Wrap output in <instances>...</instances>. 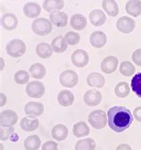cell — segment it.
<instances>
[{
  "label": "cell",
  "instance_id": "obj_1",
  "mask_svg": "<svg viewBox=\"0 0 141 150\" xmlns=\"http://www.w3.org/2000/svg\"><path fill=\"white\" fill-rule=\"evenodd\" d=\"M107 117L110 129L117 133L123 132L129 129L134 119L130 110L124 106L111 107L107 112Z\"/></svg>",
  "mask_w": 141,
  "mask_h": 150
},
{
  "label": "cell",
  "instance_id": "obj_2",
  "mask_svg": "<svg viewBox=\"0 0 141 150\" xmlns=\"http://www.w3.org/2000/svg\"><path fill=\"white\" fill-rule=\"evenodd\" d=\"M87 120H89V122L90 123V125L96 129H104L107 125V122H108V117L106 114L104 112V111L101 109L92 111L89 115Z\"/></svg>",
  "mask_w": 141,
  "mask_h": 150
},
{
  "label": "cell",
  "instance_id": "obj_3",
  "mask_svg": "<svg viewBox=\"0 0 141 150\" xmlns=\"http://www.w3.org/2000/svg\"><path fill=\"white\" fill-rule=\"evenodd\" d=\"M6 53L9 56L13 58H18L23 56L26 52V44L19 39H14L9 41L6 47Z\"/></svg>",
  "mask_w": 141,
  "mask_h": 150
},
{
  "label": "cell",
  "instance_id": "obj_4",
  "mask_svg": "<svg viewBox=\"0 0 141 150\" xmlns=\"http://www.w3.org/2000/svg\"><path fill=\"white\" fill-rule=\"evenodd\" d=\"M52 23L46 18H36L31 23L32 31L39 36H47L52 31Z\"/></svg>",
  "mask_w": 141,
  "mask_h": 150
},
{
  "label": "cell",
  "instance_id": "obj_5",
  "mask_svg": "<svg viewBox=\"0 0 141 150\" xmlns=\"http://www.w3.org/2000/svg\"><path fill=\"white\" fill-rule=\"evenodd\" d=\"M59 82L64 88H74L79 82V76L73 70H65L60 74Z\"/></svg>",
  "mask_w": 141,
  "mask_h": 150
},
{
  "label": "cell",
  "instance_id": "obj_6",
  "mask_svg": "<svg viewBox=\"0 0 141 150\" xmlns=\"http://www.w3.org/2000/svg\"><path fill=\"white\" fill-rule=\"evenodd\" d=\"M46 88L42 82L39 81H33L27 84L25 92L28 97L31 98H40L45 94Z\"/></svg>",
  "mask_w": 141,
  "mask_h": 150
},
{
  "label": "cell",
  "instance_id": "obj_7",
  "mask_svg": "<svg viewBox=\"0 0 141 150\" xmlns=\"http://www.w3.org/2000/svg\"><path fill=\"white\" fill-rule=\"evenodd\" d=\"M135 27H136V22L129 16H122L119 18L116 22L117 30L120 32L124 34H129L132 32Z\"/></svg>",
  "mask_w": 141,
  "mask_h": 150
},
{
  "label": "cell",
  "instance_id": "obj_8",
  "mask_svg": "<svg viewBox=\"0 0 141 150\" xmlns=\"http://www.w3.org/2000/svg\"><path fill=\"white\" fill-rule=\"evenodd\" d=\"M18 122V115L13 110H5L0 112V125L1 127H13Z\"/></svg>",
  "mask_w": 141,
  "mask_h": 150
},
{
  "label": "cell",
  "instance_id": "obj_9",
  "mask_svg": "<svg viewBox=\"0 0 141 150\" xmlns=\"http://www.w3.org/2000/svg\"><path fill=\"white\" fill-rule=\"evenodd\" d=\"M72 62L77 68L85 67L90 62L89 54L83 49H77L72 54Z\"/></svg>",
  "mask_w": 141,
  "mask_h": 150
},
{
  "label": "cell",
  "instance_id": "obj_10",
  "mask_svg": "<svg viewBox=\"0 0 141 150\" xmlns=\"http://www.w3.org/2000/svg\"><path fill=\"white\" fill-rule=\"evenodd\" d=\"M83 100L87 106H97L102 101V94L97 89H90L84 94Z\"/></svg>",
  "mask_w": 141,
  "mask_h": 150
},
{
  "label": "cell",
  "instance_id": "obj_11",
  "mask_svg": "<svg viewBox=\"0 0 141 150\" xmlns=\"http://www.w3.org/2000/svg\"><path fill=\"white\" fill-rule=\"evenodd\" d=\"M118 64L119 61L117 57L114 55L106 56L101 63V71L106 74H111L117 70Z\"/></svg>",
  "mask_w": 141,
  "mask_h": 150
},
{
  "label": "cell",
  "instance_id": "obj_12",
  "mask_svg": "<svg viewBox=\"0 0 141 150\" xmlns=\"http://www.w3.org/2000/svg\"><path fill=\"white\" fill-rule=\"evenodd\" d=\"M49 20L56 27H65L68 23V16L64 12L55 11L50 13Z\"/></svg>",
  "mask_w": 141,
  "mask_h": 150
},
{
  "label": "cell",
  "instance_id": "obj_13",
  "mask_svg": "<svg viewBox=\"0 0 141 150\" xmlns=\"http://www.w3.org/2000/svg\"><path fill=\"white\" fill-rule=\"evenodd\" d=\"M1 26L6 30H13L18 26V18L11 13H5L1 17Z\"/></svg>",
  "mask_w": 141,
  "mask_h": 150
},
{
  "label": "cell",
  "instance_id": "obj_14",
  "mask_svg": "<svg viewBox=\"0 0 141 150\" xmlns=\"http://www.w3.org/2000/svg\"><path fill=\"white\" fill-rule=\"evenodd\" d=\"M90 42L95 48H101L107 42V37L103 31H94L90 38Z\"/></svg>",
  "mask_w": 141,
  "mask_h": 150
},
{
  "label": "cell",
  "instance_id": "obj_15",
  "mask_svg": "<svg viewBox=\"0 0 141 150\" xmlns=\"http://www.w3.org/2000/svg\"><path fill=\"white\" fill-rule=\"evenodd\" d=\"M24 112L27 115L40 116L44 112V105L39 102H28L24 106Z\"/></svg>",
  "mask_w": 141,
  "mask_h": 150
},
{
  "label": "cell",
  "instance_id": "obj_16",
  "mask_svg": "<svg viewBox=\"0 0 141 150\" xmlns=\"http://www.w3.org/2000/svg\"><path fill=\"white\" fill-rule=\"evenodd\" d=\"M87 83L90 87L101 88L105 84V79L101 73L98 72H91L87 75Z\"/></svg>",
  "mask_w": 141,
  "mask_h": 150
},
{
  "label": "cell",
  "instance_id": "obj_17",
  "mask_svg": "<svg viewBox=\"0 0 141 150\" xmlns=\"http://www.w3.org/2000/svg\"><path fill=\"white\" fill-rule=\"evenodd\" d=\"M89 18L90 23L95 27H100L106 22V16H105L104 13L102 10L99 9L91 11L89 15Z\"/></svg>",
  "mask_w": 141,
  "mask_h": 150
},
{
  "label": "cell",
  "instance_id": "obj_18",
  "mask_svg": "<svg viewBox=\"0 0 141 150\" xmlns=\"http://www.w3.org/2000/svg\"><path fill=\"white\" fill-rule=\"evenodd\" d=\"M20 126L23 130L26 132H31L36 130L39 126V121L38 118L33 117H23L20 122Z\"/></svg>",
  "mask_w": 141,
  "mask_h": 150
},
{
  "label": "cell",
  "instance_id": "obj_19",
  "mask_svg": "<svg viewBox=\"0 0 141 150\" xmlns=\"http://www.w3.org/2000/svg\"><path fill=\"white\" fill-rule=\"evenodd\" d=\"M57 101H58L59 105L62 106H64V107L70 106L74 102V95L73 94L72 91H70L68 89L61 90L58 93Z\"/></svg>",
  "mask_w": 141,
  "mask_h": 150
},
{
  "label": "cell",
  "instance_id": "obj_20",
  "mask_svg": "<svg viewBox=\"0 0 141 150\" xmlns=\"http://www.w3.org/2000/svg\"><path fill=\"white\" fill-rule=\"evenodd\" d=\"M68 129L63 124H56L51 130L52 138L56 141H63L68 137Z\"/></svg>",
  "mask_w": 141,
  "mask_h": 150
},
{
  "label": "cell",
  "instance_id": "obj_21",
  "mask_svg": "<svg viewBox=\"0 0 141 150\" xmlns=\"http://www.w3.org/2000/svg\"><path fill=\"white\" fill-rule=\"evenodd\" d=\"M41 13V7L35 2H28L23 6V13L28 18H37Z\"/></svg>",
  "mask_w": 141,
  "mask_h": 150
},
{
  "label": "cell",
  "instance_id": "obj_22",
  "mask_svg": "<svg viewBox=\"0 0 141 150\" xmlns=\"http://www.w3.org/2000/svg\"><path fill=\"white\" fill-rule=\"evenodd\" d=\"M70 25L75 30H82L87 26V19L80 13H76L70 19Z\"/></svg>",
  "mask_w": 141,
  "mask_h": 150
},
{
  "label": "cell",
  "instance_id": "obj_23",
  "mask_svg": "<svg viewBox=\"0 0 141 150\" xmlns=\"http://www.w3.org/2000/svg\"><path fill=\"white\" fill-rule=\"evenodd\" d=\"M53 47L51 45H49L48 43H39L37 45L36 47V54L39 57L42 58V59H47L49 57H51L53 54Z\"/></svg>",
  "mask_w": 141,
  "mask_h": 150
},
{
  "label": "cell",
  "instance_id": "obj_24",
  "mask_svg": "<svg viewBox=\"0 0 141 150\" xmlns=\"http://www.w3.org/2000/svg\"><path fill=\"white\" fill-rule=\"evenodd\" d=\"M29 72L32 78L36 79V80H41L45 77L47 71H46L45 66L42 64L35 63L32 65H30V67L29 69Z\"/></svg>",
  "mask_w": 141,
  "mask_h": 150
},
{
  "label": "cell",
  "instance_id": "obj_25",
  "mask_svg": "<svg viewBox=\"0 0 141 150\" xmlns=\"http://www.w3.org/2000/svg\"><path fill=\"white\" fill-rule=\"evenodd\" d=\"M102 7L109 16L115 17L119 14V6L115 0H103Z\"/></svg>",
  "mask_w": 141,
  "mask_h": 150
},
{
  "label": "cell",
  "instance_id": "obj_26",
  "mask_svg": "<svg viewBox=\"0 0 141 150\" xmlns=\"http://www.w3.org/2000/svg\"><path fill=\"white\" fill-rule=\"evenodd\" d=\"M125 10L128 14L137 17L141 14V1L140 0H129L126 3Z\"/></svg>",
  "mask_w": 141,
  "mask_h": 150
},
{
  "label": "cell",
  "instance_id": "obj_27",
  "mask_svg": "<svg viewBox=\"0 0 141 150\" xmlns=\"http://www.w3.org/2000/svg\"><path fill=\"white\" fill-rule=\"evenodd\" d=\"M73 132L76 138H83V137H86L90 134V129L89 125H87L86 122H78L73 125Z\"/></svg>",
  "mask_w": 141,
  "mask_h": 150
},
{
  "label": "cell",
  "instance_id": "obj_28",
  "mask_svg": "<svg viewBox=\"0 0 141 150\" xmlns=\"http://www.w3.org/2000/svg\"><path fill=\"white\" fill-rule=\"evenodd\" d=\"M64 6L63 0H44L43 2V8L49 13L60 11Z\"/></svg>",
  "mask_w": 141,
  "mask_h": 150
},
{
  "label": "cell",
  "instance_id": "obj_29",
  "mask_svg": "<svg viewBox=\"0 0 141 150\" xmlns=\"http://www.w3.org/2000/svg\"><path fill=\"white\" fill-rule=\"evenodd\" d=\"M67 45L68 44L64 39V37H63V36L56 37L51 42V46L53 47V50H54L56 53H58V54H62V53L65 52L67 49Z\"/></svg>",
  "mask_w": 141,
  "mask_h": 150
},
{
  "label": "cell",
  "instance_id": "obj_30",
  "mask_svg": "<svg viewBox=\"0 0 141 150\" xmlns=\"http://www.w3.org/2000/svg\"><path fill=\"white\" fill-rule=\"evenodd\" d=\"M23 145L26 150H39L41 146V139L38 135H30L26 138Z\"/></svg>",
  "mask_w": 141,
  "mask_h": 150
},
{
  "label": "cell",
  "instance_id": "obj_31",
  "mask_svg": "<svg viewBox=\"0 0 141 150\" xmlns=\"http://www.w3.org/2000/svg\"><path fill=\"white\" fill-rule=\"evenodd\" d=\"M75 150H95L96 142L91 138L79 139L74 147Z\"/></svg>",
  "mask_w": 141,
  "mask_h": 150
},
{
  "label": "cell",
  "instance_id": "obj_32",
  "mask_svg": "<svg viewBox=\"0 0 141 150\" xmlns=\"http://www.w3.org/2000/svg\"><path fill=\"white\" fill-rule=\"evenodd\" d=\"M130 87L126 81H121L119 82L114 88L115 95L120 98H124L130 95Z\"/></svg>",
  "mask_w": 141,
  "mask_h": 150
},
{
  "label": "cell",
  "instance_id": "obj_33",
  "mask_svg": "<svg viewBox=\"0 0 141 150\" xmlns=\"http://www.w3.org/2000/svg\"><path fill=\"white\" fill-rule=\"evenodd\" d=\"M119 71L121 75L125 77H130L135 73L136 68L133 65V64L130 61H124L120 64Z\"/></svg>",
  "mask_w": 141,
  "mask_h": 150
},
{
  "label": "cell",
  "instance_id": "obj_34",
  "mask_svg": "<svg viewBox=\"0 0 141 150\" xmlns=\"http://www.w3.org/2000/svg\"><path fill=\"white\" fill-rule=\"evenodd\" d=\"M30 76V72H28L24 70H20L15 72L13 79H14L15 83L19 84V85H24L26 83H29Z\"/></svg>",
  "mask_w": 141,
  "mask_h": 150
},
{
  "label": "cell",
  "instance_id": "obj_35",
  "mask_svg": "<svg viewBox=\"0 0 141 150\" xmlns=\"http://www.w3.org/2000/svg\"><path fill=\"white\" fill-rule=\"evenodd\" d=\"M131 88L136 95L141 98V72L135 74L131 79Z\"/></svg>",
  "mask_w": 141,
  "mask_h": 150
},
{
  "label": "cell",
  "instance_id": "obj_36",
  "mask_svg": "<svg viewBox=\"0 0 141 150\" xmlns=\"http://www.w3.org/2000/svg\"><path fill=\"white\" fill-rule=\"evenodd\" d=\"M64 39L68 45L70 46H75L77 45L80 40V36L79 33L74 31H68L64 35Z\"/></svg>",
  "mask_w": 141,
  "mask_h": 150
},
{
  "label": "cell",
  "instance_id": "obj_37",
  "mask_svg": "<svg viewBox=\"0 0 141 150\" xmlns=\"http://www.w3.org/2000/svg\"><path fill=\"white\" fill-rule=\"evenodd\" d=\"M13 132V127H1V129H0V139H1V141L7 140Z\"/></svg>",
  "mask_w": 141,
  "mask_h": 150
},
{
  "label": "cell",
  "instance_id": "obj_38",
  "mask_svg": "<svg viewBox=\"0 0 141 150\" xmlns=\"http://www.w3.org/2000/svg\"><path fill=\"white\" fill-rule=\"evenodd\" d=\"M41 150H58V145L54 140H48L42 145Z\"/></svg>",
  "mask_w": 141,
  "mask_h": 150
},
{
  "label": "cell",
  "instance_id": "obj_39",
  "mask_svg": "<svg viewBox=\"0 0 141 150\" xmlns=\"http://www.w3.org/2000/svg\"><path fill=\"white\" fill-rule=\"evenodd\" d=\"M131 58H132V61L133 63L137 65V66H141V48H138V49H136L132 55H131Z\"/></svg>",
  "mask_w": 141,
  "mask_h": 150
},
{
  "label": "cell",
  "instance_id": "obj_40",
  "mask_svg": "<svg viewBox=\"0 0 141 150\" xmlns=\"http://www.w3.org/2000/svg\"><path fill=\"white\" fill-rule=\"evenodd\" d=\"M134 119L141 122V106H137L133 111Z\"/></svg>",
  "mask_w": 141,
  "mask_h": 150
},
{
  "label": "cell",
  "instance_id": "obj_41",
  "mask_svg": "<svg viewBox=\"0 0 141 150\" xmlns=\"http://www.w3.org/2000/svg\"><path fill=\"white\" fill-rule=\"evenodd\" d=\"M115 150H132V148L128 144H120Z\"/></svg>",
  "mask_w": 141,
  "mask_h": 150
},
{
  "label": "cell",
  "instance_id": "obj_42",
  "mask_svg": "<svg viewBox=\"0 0 141 150\" xmlns=\"http://www.w3.org/2000/svg\"><path fill=\"white\" fill-rule=\"evenodd\" d=\"M6 104V96L4 93H0V106L3 107Z\"/></svg>",
  "mask_w": 141,
  "mask_h": 150
},
{
  "label": "cell",
  "instance_id": "obj_43",
  "mask_svg": "<svg viewBox=\"0 0 141 150\" xmlns=\"http://www.w3.org/2000/svg\"><path fill=\"white\" fill-rule=\"evenodd\" d=\"M0 61H1V67H0V70L3 71V69H4V67H5V62H4V59H3V57L0 58Z\"/></svg>",
  "mask_w": 141,
  "mask_h": 150
}]
</instances>
